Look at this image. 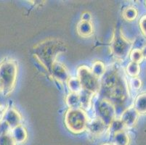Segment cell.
Here are the masks:
<instances>
[{
  "label": "cell",
  "mask_w": 146,
  "mask_h": 145,
  "mask_svg": "<svg viewBox=\"0 0 146 145\" xmlns=\"http://www.w3.org/2000/svg\"><path fill=\"white\" fill-rule=\"evenodd\" d=\"M66 50V44L58 38H50L39 42L34 46L33 54L36 59L50 73L53 62L59 54Z\"/></svg>",
  "instance_id": "obj_1"
},
{
  "label": "cell",
  "mask_w": 146,
  "mask_h": 145,
  "mask_svg": "<svg viewBox=\"0 0 146 145\" xmlns=\"http://www.w3.org/2000/svg\"><path fill=\"white\" fill-rule=\"evenodd\" d=\"M104 83L110 90V95L114 102L117 104L125 102L129 97L128 83L125 78L113 73L107 76Z\"/></svg>",
  "instance_id": "obj_2"
},
{
  "label": "cell",
  "mask_w": 146,
  "mask_h": 145,
  "mask_svg": "<svg viewBox=\"0 0 146 145\" xmlns=\"http://www.w3.org/2000/svg\"><path fill=\"white\" fill-rule=\"evenodd\" d=\"M64 122L71 133L79 134L87 130L89 118L85 110L81 107L68 108L65 114Z\"/></svg>",
  "instance_id": "obj_3"
},
{
  "label": "cell",
  "mask_w": 146,
  "mask_h": 145,
  "mask_svg": "<svg viewBox=\"0 0 146 145\" xmlns=\"http://www.w3.org/2000/svg\"><path fill=\"white\" fill-rule=\"evenodd\" d=\"M18 76V66L12 60H5L0 62V78L3 81V92L8 97L14 89Z\"/></svg>",
  "instance_id": "obj_4"
},
{
  "label": "cell",
  "mask_w": 146,
  "mask_h": 145,
  "mask_svg": "<svg viewBox=\"0 0 146 145\" xmlns=\"http://www.w3.org/2000/svg\"><path fill=\"white\" fill-rule=\"evenodd\" d=\"M110 47L113 55L116 59L123 60L129 56L132 50V42L124 37L121 33H115L111 41Z\"/></svg>",
  "instance_id": "obj_5"
},
{
  "label": "cell",
  "mask_w": 146,
  "mask_h": 145,
  "mask_svg": "<svg viewBox=\"0 0 146 145\" xmlns=\"http://www.w3.org/2000/svg\"><path fill=\"white\" fill-rule=\"evenodd\" d=\"M77 78L80 81L84 90L96 94L100 89V79L94 75L91 69L87 66H82L78 68Z\"/></svg>",
  "instance_id": "obj_6"
},
{
  "label": "cell",
  "mask_w": 146,
  "mask_h": 145,
  "mask_svg": "<svg viewBox=\"0 0 146 145\" xmlns=\"http://www.w3.org/2000/svg\"><path fill=\"white\" fill-rule=\"evenodd\" d=\"M96 108L98 118L108 127L116 119V109L113 103L110 99L104 98L98 102Z\"/></svg>",
  "instance_id": "obj_7"
},
{
  "label": "cell",
  "mask_w": 146,
  "mask_h": 145,
  "mask_svg": "<svg viewBox=\"0 0 146 145\" xmlns=\"http://www.w3.org/2000/svg\"><path fill=\"white\" fill-rule=\"evenodd\" d=\"M50 74L53 78H55L57 81L60 83L67 82L70 78V74L66 66L57 60L52 65Z\"/></svg>",
  "instance_id": "obj_8"
},
{
  "label": "cell",
  "mask_w": 146,
  "mask_h": 145,
  "mask_svg": "<svg viewBox=\"0 0 146 145\" xmlns=\"http://www.w3.org/2000/svg\"><path fill=\"white\" fill-rule=\"evenodd\" d=\"M139 113L133 106H130L123 111L121 115V121L125 127L132 128L136 125L139 118Z\"/></svg>",
  "instance_id": "obj_9"
},
{
  "label": "cell",
  "mask_w": 146,
  "mask_h": 145,
  "mask_svg": "<svg viewBox=\"0 0 146 145\" xmlns=\"http://www.w3.org/2000/svg\"><path fill=\"white\" fill-rule=\"evenodd\" d=\"M2 121H5L10 126V128L13 129L17 126L21 125L22 116L19 112L14 107H10L7 110Z\"/></svg>",
  "instance_id": "obj_10"
},
{
  "label": "cell",
  "mask_w": 146,
  "mask_h": 145,
  "mask_svg": "<svg viewBox=\"0 0 146 145\" xmlns=\"http://www.w3.org/2000/svg\"><path fill=\"white\" fill-rule=\"evenodd\" d=\"M108 128V127L99 118L92 120L91 121H89L87 128V129L92 135L96 136L101 135Z\"/></svg>",
  "instance_id": "obj_11"
},
{
  "label": "cell",
  "mask_w": 146,
  "mask_h": 145,
  "mask_svg": "<svg viewBox=\"0 0 146 145\" xmlns=\"http://www.w3.org/2000/svg\"><path fill=\"white\" fill-rule=\"evenodd\" d=\"M77 34L82 38H90L94 34V26L92 21H79L76 26Z\"/></svg>",
  "instance_id": "obj_12"
},
{
  "label": "cell",
  "mask_w": 146,
  "mask_h": 145,
  "mask_svg": "<svg viewBox=\"0 0 146 145\" xmlns=\"http://www.w3.org/2000/svg\"><path fill=\"white\" fill-rule=\"evenodd\" d=\"M10 133L17 144H23L27 140V131H26V128L22 124L12 129Z\"/></svg>",
  "instance_id": "obj_13"
},
{
  "label": "cell",
  "mask_w": 146,
  "mask_h": 145,
  "mask_svg": "<svg viewBox=\"0 0 146 145\" xmlns=\"http://www.w3.org/2000/svg\"><path fill=\"white\" fill-rule=\"evenodd\" d=\"M93 93L89 92L86 90L82 89L79 93V99H80V107L83 110H90L92 106V100L94 96Z\"/></svg>",
  "instance_id": "obj_14"
},
{
  "label": "cell",
  "mask_w": 146,
  "mask_h": 145,
  "mask_svg": "<svg viewBox=\"0 0 146 145\" xmlns=\"http://www.w3.org/2000/svg\"><path fill=\"white\" fill-rule=\"evenodd\" d=\"M113 145H129L130 143V138L125 130L119 131L113 136Z\"/></svg>",
  "instance_id": "obj_15"
},
{
  "label": "cell",
  "mask_w": 146,
  "mask_h": 145,
  "mask_svg": "<svg viewBox=\"0 0 146 145\" xmlns=\"http://www.w3.org/2000/svg\"><path fill=\"white\" fill-rule=\"evenodd\" d=\"M133 107L139 115L146 114V93L140 94L137 97Z\"/></svg>",
  "instance_id": "obj_16"
},
{
  "label": "cell",
  "mask_w": 146,
  "mask_h": 145,
  "mask_svg": "<svg viewBox=\"0 0 146 145\" xmlns=\"http://www.w3.org/2000/svg\"><path fill=\"white\" fill-rule=\"evenodd\" d=\"M67 83V86L71 93L79 94L82 91V86L77 77H70Z\"/></svg>",
  "instance_id": "obj_17"
},
{
  "label": "cell",
  "mask_w": 146,
  "mask_h": 145,
  "mask_svg": "<svg viewBox=\"0 0 146 145\" xmlns=\"http://www.w3.org/2000/svg\"><path fill=\"white\" fill-rule=\"evenodd\" d=\"M91 70L93 73L94 75L100 79L106 73V66H105V64L102 61H95L93 64H92Z\"/></svg>",
  "instance_id": "obj_18"
},
{
  "label": "cell",
  "mask_w": 146,
  "mask_h": 145,
  "mask_svg": "<svg viewBox=\"0 0 146 145\" xmlns=\"http://www.w3.org/2000/svg\"><path fill=\"white\" fill-rule=\"evenodd\" d=\"M66 105L69 108H76L80 107V99H79V94L75 93H70L67 95L66 98Z\"/></svg>",
  "instance_id": "obj_19"
},
{
  "label": "cell",
  "mask_w": 146,
  "mask_h": 145,
  "mask_svg": "<svg viewBox=\"0 0 146 145\" xmlns=\"http://www.w3.org/2000/svg\"><path fill=\"white\" fill-rule=\"evenodd\" d=\"M122 16L127 21H133L137 18L138 11L134 7L129 6L126 7L122 13Z\"/></svg>",
  "instance_id": "obj_20"
},
{
  "label": "cell",
  "mask_w": 146,
  "mask_h": 145,
  "mask_svg": "<svg viewBox=\"0 0 146 145\" xmlns=\"http://www.w3.org/2000/svg\"><path fill=\"white\" fill-rule=\"evenodd\" d=\"M127 73L132 78H135L139 75L140 73V64L135 63L133 62H130L127 65V68H126Z\"/></svg>",
  "instance_id": "obj_21"
},
{
  "label": "cell",
  "mask_w": 146,
  "mask_h": 145,
  "mask_svg": "<svg viewBox=\"0 0 146 145\" xmlns=\"http://www.w3.org/2000/svg\"><path fill=\"white\" fill-rule=\"evenodd\" d=\"M129 57L131 62H135V63L137 64H140L144 60L143 53H142L141 50H140V49H132V51L130 52Z\"/></svg>",
  "instance_id": "obj_22"
},
{
  "label": "cell",
  "mask_w": 146,
  "mask_h": 145,
  "mask_svg": "<svg viewBox=\"0 0 146 145\" xmlns=\"http://www.w3.org/2000/svg\"><path fill=\"white\" fill-rule=\"evenodd\" d=\"M108 128L111 130V132H113V134L116 132H119V131H123L125 128V126L124 125V123H122V121H121V119H115L112 123H111L109 126H108Z\"/></svg>",
  "instance_id": "obj_23"
},
{
  "label": "cell",
  "mask_w": 146,
  "mask_h": 145,
  "mask_svg": "<svg viewBox=\"0 0 146 145\" xmlns=\"http://www.w3.org/2000/svg\"><path fill=\"white\" fill-rule=\"evenodd\" d=\"M0 145H17L11 133L0 136Z\"/></svg>",
  "instance_id": "obj_24"
},
{
  "label": "cell",
  "mask_w": 146,
  "mask_h": 145,
  "mask_svg": "<svg viewBox=\"0 0 146 145\" xmlns=\"http://www.w3.org/2000/svg\"><path fill=\"white\" fill-rule=\"evenodd\" d=\"M129 84L131 87L135 90H139L142 86V81L138 78V77H135V78H132L130 80Z\"/></svg>",
  "instance_id": "obj_25"
},
{
  "label": "cell",
  "mask_w": 146,
  "mask_h": 145,
  "mask_svg": "<svg viewBox=\"0 0 146 145\" xmlns=\"http://www.w3.org/2000/svg\"><path fill=\"white\" fill-rule=\"evenodd\" d=\"M11 130L10 126L7 124V122H5V121H0V136L10 133Z\"/></svg>",
  "instance_id": "obj_26"
},
{
  "label": "cell",
  "mask_w": 146,
  "mask_h": 145,
  "mask_svg": "<svg viewBox=\"0 0 146 145\" xmlns=\"http://www.w3.org/2000/svg\"><path fill=\"white\" fill-rule=\"evenodd\" d=\"M139 26H140L141 32L143 33V35L146 37V15H143L140 18V22H139Z\"/></svg>",
  "instance_id": "obj_27"
},
{
  "label": "cell",
  "mask_w": 146,
  "mask_h": 145,
  "mask_svg": "<svg viewBox=\"0 0 146 145\" xmlns=\"http://www.w3.org/2000/svg\"><path fill=\"white\" fill-rule=\"evenodd\" d=\"M81 21H92V15L89 12H84L81 15Z\"/></svg>",
  "instance_id": "obj_28"
},
{
  "label": "cell",
  "mask_w": 146,
  "mask_h": 145,
  "mask_svg": "<svg viewBox=\"0 0 146 145\" xmlns=\"http://www.w3.org/2000/svg\"><path fill=\"white\" fill-rule=\"evenodd\" d=\"M142 53H143V58H144V60H146V44L142 48Z\"/></svg>",
  "instance_id": "obj_29"
},
{
  "label": "cell",
  "mask_w": 146,
  "mask_h": 145,
  "mask_svg": "<svg viewBox=\"0 0 146 145\" xmlns=\"http://www.w3.org/2000/svg\"><path fill=\"white\" fill-rule=\"evenodd\" d=\"M3 88H4V84L3 81H2V79L0 78V91H3Z\"/></svg>",
  "instance_id": "obj_30"
},
{
  "label": "cell",
  "mask_w": 146,
  "mask_h": 145,
  "mask_svg": "<svg viewBox=\"0 0 146 145\" xmlns=\"http://www.w3.org/2000/svg\"><path fill=\"white\" fill-rule=\"evenodd\" d=\"M102 145H113V144H111V143H104V144H103Z\"/></svg>",
  "instance_id": "obj_31"
},
{
  "label": "cell",
  "mask_w": 146,
  "mask_h": 145,
  "mask_svg": "<svg viewBox=\"0 0 146 145\" xmlns=\"http://www.w3.org/2000/svg\"><path fill=\"white\" fill-rule=\"evenodd\" d=\"M145 7H146V1H145Z\"/></svg>",
  "instance_id": "obj_32"
}]
</instances>
